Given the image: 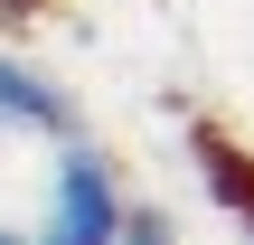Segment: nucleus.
Listing matches in <instances>:
<instances>
[{
  "label": "nucleus",
  "instance_id": "7ed1b4c3",
  "mask_svg": "<svg viewBox=\"0 0 254 245\" xmlns=\"http://www.w3.org/2000/svg\"><path fill=\"white\" fill-rule=\"evenodd\" d=\"M198 170H207V189L226 198V217H236L245 245H254V161L226 142V132H198Z\"/></svg>",
  "mask_w": 254,
  "mask_h": 245
},
{
  "label": "nucleus",
  "instance_id": "f03ea898",
  "mask_svg": "<svg viewBox=\"0 0 254 245\" xmlns=\"http://www.w3.org/2000/svg\"><path fill=\"white\" fill-rule=\"evenodd\" d=\"M0 123L47 132V142H75V104H66V85L38 76V66H19L9 47H0Z\"/></svg>",
  "mask_w": 254,
  "mask_h": 245
},
{
  "label": "nucleus",
  "instance_id": "39448f33",
  "mask_svg": "<svg viewBox=\"0 0 254 245\" xmlns=\"http://www.w3.org/2000/svg\"><path fill=\"white\" fill-rule=\"evenodd\" d=\"M0 245H28V236H19V227H0Z\"/></svg>",
  "mask_w": 254,
  "mask_h": 245
},
{
  "label": "nucleus",
  "instance_id": "f257e3e1",
  "mask_svg": "<svg viewBox=\"0 0 254 245\" xmlns=\"http://www.w3.org/2000/svg\"><path fill=\"white\" fill-rule=\"evenodd\" d=\"M123 236V179L94 142H57V179H47V227L28 245H113Z\"/></svg>",
  "mask_w": 254,
  "mask_h": 245
},
{
  "label": "nucleus",
  "instance_id": "20e7f679",
  "mask_svg": "<svg viewBox=\"0 0 254 245\" xmlns=\"http://www.w3.org/2000/svg\"><path fill=\"white\" fill-rule=\"evenodd\" d=\"M113 245H179V236H170L160 208H123V236H113Z\"/></svg>",
  "mask_w": 254,
  "mask_h": 245
}]
</instances>
